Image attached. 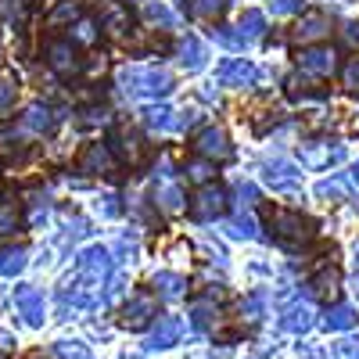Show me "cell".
Segmentation results:
<instances>
[{
  "instance_id": "f1b7e54d",
  "label": "cell",
  "mask_w": 359,
  "mask_h": 359,
  "mask_svg": "<svg viewBox=\"0 0 359 359\" xmlns=\"http://www.w3.org/2000/svg\"><path fill=\"white\" fill-rule=\"evenodd\" d=\"M241 309L248 313V320H262V309H266V294H262V291H255V294H248Z\"/></svg>"
},
{
  "instance_id": "ffe728a7",
  "label": "cell",
  "mask_w": 359,
  "mask_h": 359,
  "mask_svg": "<svg viewBox=\"0 0 359 359\" xmlns=\"http://www.w3.org/2000/svg\"><path fill=\"white\" fill-rule=\"evenodd\" d=\"M155 287L165 294V298H180L187 287V280L180 277V273H155Z\"/></svg>"
},
{
  "instance_id": "603a6c76",
  "label": "cell",
  "mask_w": 359,
  "mask_h": 359,
  "mask_svg": "<svg viewBox=\"0 0 359 359\" xmlns=\"http://www.w3.org/2000/svg\"><path fill=\"white\" fill-rule=\"evenodd\" d=\"M54 355L57 359H90V348L83 341H54Z\"/></svg>"
},
{
  "instance_id": "ba28073f",
  "label": "cell",
  "mask_w": 359,
  "mask_h": 359,
  "mask_svg": "<svg viewBox=\"0 0 359 359\" xmlns=\"http://www.w3.org/2000/svg\"><path fill=\"white\" fill-rule=\"evenodd\" d=\"M226 208V194L219 191V187H205L198 198H194V205H191V212L198 216V219H216L219 212Z\"/></svg>"
},
{
  "instance_id": "5b68a950",
  "label": "cell",
  "mask_w": 359,
  "mask_h": 359,
  "mask_svg": "<svg viewBox=\"0 0 359 359\" xmlns=\"http://www.w3.org/2000/svg\"><path fill=\"white\" fill-rule=\"evenodd\" d=\"M76 273L83 277V280H90V284H101L108 273H111V259H108V252L104 248H86V252H79V259H76Z\"/></svg>"
},
{
  "instance_id": "484cf974",
  "label": "cell",
  "mask_w": 359,
  "mask_h": 359,
  "mask_svg": "<svg viewBox=\"0 0 359 359\" xmlns=\"http://www.w3.org/2000/svg\"><path fill=\"white\" fill-rule=\"evenodd\" d=\"M313 287H316V294H334L338 291V273L334 269H323V273L313 280Z\"/></svg>"
},
{
  "instance_id": "d590c367",
  "label": "cell",
  "mask_w": 359,
  "mask_h": 359,
  "mask_svg": "<svg viewBox=\"0 0 359 359\" xmlns=\"http://www.w3.org/2000/svg\"><path fill=\"white\" fill-rule=\"evenodd\" d=\"M334 359H352V341H338L334 345Z\"/></svg>"
},
{
  "instance_id": "7c38bea8",
  "label": "cell",
  "mask_w": 359,
  "mask_h": 359,
  "mask_svg": "<svg viewBox=\"0 0 359 359\" xmlns=\"http://www.w3.org/2000/svg\"><path fill=\"white\" fill-rule=\"evenodd\" d=\"M180 331H184V323H180L176 316H158V327H155V334H151V348H172L180 341Z\"/></svg>"
},
{
  "instance_id": "30bf717a",
  "label": "cell",
  "mask_w": 359,
  "mask_h": 359,
  "mask_svg": "<svg viewBox=\"0 0 359 359\" xmlns=\"http://www.w3.org/2000/svg\"><path fill=\"white\" fill-rule=\"evenodd\" d=\"M194 147H198L201 155H208V158H226V155H230V140H226V133L216 130V126H208L205 133H198V137H194Z\"/></svg>"
},
{
  "instance_id": "277c9868",
  "label": "cell",
  "mask_w": 359,
  "mask_h": 359,
  "mask_svg": "<svg viewBox=\"0 0 359 359\" xmlns=\"http://www.w3.org/2000/svg\"><path fill=\"white\" fill-rule=\"evenodd\" d=\"M54 123H57V115H54L47 104L36 101V104H29V108L18 115V126H15V130H18L22 137H43V133L54 130Z\"/></svg>"
},
{
  "instance_id": "4dcf8cb0",
  "label": "cell",
  "mask_w": 359,
  "mask_h": 359,
  "mask_svg": "<svg viewBox=\"0 0 359 359\" xmlns=\"http://www.w3.org/2000/svg\"><path fill=\"white\" fill-rule=\"evenodd\" d=\"M72 36H76L79 43H94V40H97V33H94V22H76Z\"/></svg>"
},
{
  "instance_id": "74e56055",
  "label": "cell",
  "mask_w": 359,
  "mask_h": 359,
  "mask_svg": "<svg viewBox=\"0 0 359 359\" xmlns=\"http://www.w3.org/2000/svg\"><path fill=\"white\" fill-rule=\"evenodd\" d=\"M0 348H11V334H4V331H0Z\"/></svg>"
},
{
  "instance_id": "60d3db41",
  "label": "cell",
  "mask_w": 359,
  "mask_h": 359,
  "mask_svg": "<svg viewBox=\"0 0 359 359\" xmlns=\"http://www.w3.org/2000/svg\"><path fill=\"white\" fill-rule=\"evenodd\" d=\"M355 255H359V248H355Z\"/></svg>"
},
{
  "instance_id": "9a60e30c",
  "label": "cell",
  "mask_w": 359,
  "mask_h": 359,
  "mask_svg": "<svg viewBox=\"0 0 359 359\" xmlns=\"http://www.w3.org/2000/svg\"><path fill=\"white\" fill-rule=\"evenodd\" d=\"M280 327H284V331H291V334L309 331V327H313V309H309V306H294V309H287V316L280 320Z\"/></svg>"
},
{
  "instance_id": "8d00e7d4",
  "label": "cell",
  "mask_w": 359,
  "mask_h": 359,
  "mask_svg": "<svg viewBox=\"0 0 359 359\" xmlns=\"http://www.w3.org/2000/svg\"><path fill=\"white\" fill-rule=\"evenodd\" d=\"M191 180H208V165L205 162H194L191 165Z\"/></svg>"
},
{
  "instance_id": "3957f363",
  "label": "cell",
  "mask_w": 359,
  "mask_h": 359,
  "mask_svg": "<svg viewBox=\"0 0 359 359\" xmlns=\"http://www.w3.org/2000/svg\"><path fill=\"white\" fill-rule=\"evenodd\" d=\"M15 309L25 316L29 327H43V316H47L43 291H36L33 284H18V287H15Z\"/></svg>"
},
{
  "instance_id": "52a82bcc",
  "label": "cell",
  "mask_w": 359,
  "mask_h": 359,
  "mask_svg": "<svg viewBox=\"0 0 359 359\" xmlns=\"http://www.w3.org/2000/svg\"><path fill=\"white\" fill-rule=\"evenodd\" d=\"M216 76H219L223 86H248L255 79V69L245 62V57H230V62H219Z\"/></svg>"
},
{
  "instance_id": "f35d334b",
  "label": "cell",
  "mask_w": 359,
  "mask_h": 359,
  "mask_svg": "<svg viewBox=\"0 0 359 359\" xmlns=\"http://www.w3.org/2000/svg\"><path fill=\"white\" fill-rule=\"evenodd\" d=\"M352 176H355V184H359V162H355V172H352Z\"/></svg>"
},
{
  "instance_id": "2e32d148",
  "label": "cell",
  "mask_w": 359,
  "mask_h": 359,
  "mask_svg": "<svg viewBox=\"0 0 359 359\" xmlns=\"http://www.w3.org/2000/svg\"><path fill=\"white\" fill-rule=\"evenodd\" d=\"M83 169H86V172H108V169H111L108 147H104V144H90L86 155H83Z\"/></svg>"
},
{
  "instance_id": "4fadbf2b",
  "label": "cell",
  "mask_w": 359,
  "mask_h": 359,
  "mask_svg": "<svg viewBox=\"0 0 359 359\" xmlns=\"http://www.w3.org/2000/svg\"><path fill=\"white\" fill-rule=\"evenodd\" d=\"M25 266H29V252H25L22 245H8L4 252H0V273H4V277L22 273Z\"/></svg>"
},
{
  "instance_id": "d6986e66",
  "label": "cell",
  "mask_w": 359,
  "mask_h": 359,
  "mask_svg": "<svg viewBox=\"0 0 359 359\" xmlns=\"http://www.w3.org/2000/svg\"><path fill=\"white\" fill-rule=\"evenodd\" d=\"M29 15V0H0V18L8 25H22Z\"/></svg>"
},
{
  "instance_id": "d6a6232c",
  "label": "cell",
  "mask_w": 359,
  "mask_h": 359,
  "mask_svg": "<svg viewBox=\"0 0 359 359\" xmlns=\"http://www.w3.org/2000/svg\"><path fill=\"white\" fill-rule=\"evenodd\" d=\"M291 11H302V0H277L273 15H291Z\"/></svg>"
},
{
  "instance_id": "5bb4252c",
  "label": "cell",
  "mask_w": 359,
  "mask_h": 359,
  "mask_svg": "<svg viewBox=\"0 0 359 359\" xmlns=\"http://www.w3.org/2000/svg\"><path fill=\"white\" fill-rule=\"evenodd\" d=\"M180 65H184L187 72H198L205 65V47L198 36H187L184 43H180Z\"/></svg>"
},
{
  "instance_id": "4316f807",
  "label": "cell",
  "mask_w": 359,
  "mask_h": 359,
  "mask_svg": "<svg viewBox=\"0 0 359 359\" xmlns=\"http://www.w3.org/2000/svg\"><path fill=\"white\" fill-rule=\"evenodd\" d=\"M223 8H226V0H194V4H191V11L201 15V18H212V15H219Z\"/></svg>"
},
{
  "instance_id": "ac0fdd59",
  "label": "cell",
  "mask_w": 359,
  "mask_h": 359,
  "mask_svg": "<svg viewBox=\"0 0 359 359\" xmlns=\"http://www.w3.org/2000/svg\"><path fill=\"white\" fill-rule=\"evenodd\" d=\"M298 40H320V36H327V18H320V15H309V18H302L298 22V33H294Z\"/></svg>"
},
{
  "instance_id": "e0dca14e",
  "label": "cell",
  "mask_w": 359,
  "mask_h": 359,
  "mask_svg": "<svg viewBox=\"0 0 359 359\" xmlns=\"http://www.w3.org/2000/svg\"><path fill=\"white\" fill-rule=\"evenodd\" d=\"M323 327L327 331H348V327H355V313L348 306H334V309H327Z\"/></svg>"
},
{
  "instance_id": "cb8c5ba5",
  "label": "cell",
  "mask_w": 359,
  "mask_h": 359,
  "mask_svg": "<svg viewBox=\"0 0 359 359\" xmlns=\"http://www.w3.org/2000/svg\"><path fill=\"white\" fill-rule=\"evenodd\" d=\"M15 226H18V208H15V201H0V237L15 233Z\"/></svg>"
},
{
  "instance_id": "d4e9b609",
  "label": "cell",
  "mask_w": 359,
  "mask_h": 359,
  "mask_svg": "<svg viewBox=\"0 0 359 359\" xmlns=\"http://www.w3.org/2000/svg\"><path fill=\"white\" fill-rule=\"evenodd\" d=\"M345 191H348V184H345L341 176H334V180H323V184L316 187V194H320V198H331V201H341V198H345Z\"/></svg>"
},
{
  "instance_id": "7402d4cb",
  "label": "cell",
  "mask_w": 359,
  "mask_h": 359,
  "mask_svg": "<svg viewBox=\"0 0 359 359\" xmlns=\"http://www.w3.org/2000/svg\"><path fill=\"white\" fill-rule=\"evenodd\" d=\"M155 198H158V205L165 208V212H180V208H184V194H180L176 184H162Z\"/></svg>"
},
{
  "instance_id": "e575fe53",
  "label": "cell",
  "mask_w": 359,
  "mask_h": 359,
  "mask_svg": "<svg viewBox=\"0 0 359 359\" xmlns=\"http://www.w3.org/2000/svg\"><path fill=\"white\" fill-rule=\"evenodd\" d=\"M345 40H348L352 47H359V22H348V25H345Z\"/></svg>"
},
{
  "instance_id": "8992f818",
  "label": "cell",
  "mask_w": 359,
  "mask_h": 359,
  "mask_svg": "<svg viewBox=\"0 0 359 359\" xmlns=\"http://www.w3.org/2000/svg\"><path fill=\"white\" fill-rule=\"evenodd\" d=\"M47 65H50V72H57V76H72V72L79 69V57H76L72 40H50V43H47Z\"/></svg>"
},
{
  "instance_id": "1f68e13d",
  "label": "cell",
  "mask_w": 359,
  "mask_h": 359,
  "mask_svg": "<svg viewBox=\"0 0 359 359\" xmlns=\"http://www.w3.org/2000/svg\"><path fill=\"white\" fill-rule=\"evenodd\" d=\"M191 316H194V327H208V323H212V316H216V309H212V306H201V302H198V306L191 309Z\"/></svg>"
},
{
  "instance_id": "6da1fadb",
  "label": "cell",
  "mask_w": 359,
  "mask_h": 359,
  "mask_svg": "<svg viewBox=\"0 0 359 359\" xmlns=\"http://www.w3.org/2000/svg\"><path fill=\"white\" fill-rule=\"evenodd\" d=\"M118 79L126 83V90H133V94H147V97H158V94H169V90H172V79L162 69L133 65V69H123Z\"/></svg>"
},
{
  "instance_id": "44dd1931",
  "label": "cell",
  "mask_w": 359,
  "mask_h": 359,
  "mask_svg": "<svg viewBox=\"0 0 359 359\" xmlns=\"http://www.w3.org/2000/svg\"><path fill=\"white\" fill-rule=\"evenodd\" d=\"M15 101H18V83L11 76H0V118L15 111Z\"/></svg>"
},
{
  "instance_id": "8fae6325",
  "label": "cell",
  "mask_w": 359,
  "mask_h": 359,
  "mask_svg": "<svg viewBox=\"0 0 359 359\" xmlns=\"http://www.w3.org/2000/svg\"><path fill=\"white\" fill-rule=\"evenodd\" d=\"M151 316H155V302H151V294H137L133 302L126 306V316H123V323L130 327V331H140V327H147V323H151Z\"/></svg>"
},
{
  "instance_id": "f546056e",
  "label": "cell",
  "mask_w": 359,
  "mask_h": 359,
  "mask_svg": "<svg viewBox=\"0 0 359 359\" xmlns=\"http://www.w3.org/2000/svg\"><path fill=\"white\" fill-rule=\"evenodd\" d=\"M245 25H248V33H252V36H259L262 29H266V18H262L259 11H245V15H241V29H245Z\"/></svg>"
},
{
  "instance_id": "836d02e7",
  "label": "cell",
  "mask_w": 359,
  "mask_h": 359,
  "mask_svg": "<svg viewBox=\"0 0 359 359\" xmlns=\"http://www.w3.org/2000/svg\"><path fill=\"white\" fill-rule=\"evenodd\" d=\"M345 83L348 86H359V57H352L348 69H345Z\"/></svg>"
},
{
  "instance_id": "ab89813d",
  "label": "cell",
  "mask_w": 359,
  "mask_h": 359,
  "mask_svg": "<svg viewBox=\"0 0 359 359\" xmlns=\"http://www.w3.org/2000/svg\"><path fill=\"white\" fill-rule=\"evenodd\" d=\"M309 359H320V355H316V352H309Z\"/></svg>"
},
{
  "instance_id": "9c48e42d",
  "label": "cell",
  "mask_w": 359,
  "mask_h": 359,
  "mask_svg": "<svg viewBox=\"0 0 359 359\" xmlns=\"http://www.w3.org/2000/svg\"><path fill=\"white\" fill-rule=\"evenodd\" d=\"M298 65L313 76H331L334 72V50L331 47H309V50H302Z\"/></svg>"
},
{
  "instance_id": "83f0119b",
  "label": "cell",
  "mask_w": 359,
  "mask_h": 359,
  "mask_svg": "<svg viewBox=\"0 0 359 359\" xmlns=\"http://www.w3.org/2000/svg\"><path fill=\"white\" fill-rule=\"evenodd\" d=\"M216 40H219L223 47H237V50H245V47H248V36H245V33H230L226 25L216 29Z\"/></svg>"
},
{
  "instance_id": "7a4b0ae2",
  "label": "cell",
  "mask_w": 359,
  "mask_h": 359,
  "mask_svg": "<svg viewBox=\"0 0 359 359\" xmlns=\"http://www.w3.org/2000/svg\"><path fill=\"white\" fill-rule=\"evenodd\" d=\"M269 226H273L277 241H280V245H291V248L309 237V223L298 216V212H287V208H277V212L269 216Z\"/></svg>"
}]
</instances>
